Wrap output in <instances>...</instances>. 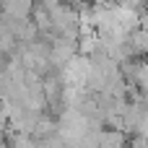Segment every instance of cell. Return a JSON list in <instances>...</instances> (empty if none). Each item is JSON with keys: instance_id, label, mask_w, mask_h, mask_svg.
<instances>
[{"instance_id": "obj_1", "label": "cell", "mask_w": 148, "mask_h": 148, "mask_svg": "<svg viewBox=\"0 0 148 148\" xmlns=\"http://www.w3.org/2000/svg\"><path fill=\"white\" fill-rule=\"evenodd\" d=\"M78 55V42H70V39H65V36H55L52 39V44H49V62L52 65H57V68H62L68 60H73Z\"/></svg>"}, {"instance_id": "obj_2", "label": "cell", "mask_w": 148, "mask_h": 148, "mask_svg": "<svg viewBox=\"0 0 148 148\" xmlns=\"http://www.w3.org/2000/svg\"><path fill=\"white\" fill-rule=\"evenodd\" d=\"M34 13V0H3V16L10 21H29Z\"/></svg>"}, {"instance_id": "obj_3", "label": "cell", "mask_w": 148, "mask_h": 148, "mask_svg": "<svg viewBox=\"0 0 148 148\" xmlns=\"http://www.w3.org/2000/svg\"><path fill=\"white\" fill-rule=\"evenodd\" d=\"M127 47L133 55L138 57H148V29L146 26H138L127 34Z\"/></svg>"}, {"instance_id": "obj_4", "label": "cell", "mask_w": 148, "mask_h": 148, "mask_svg": "<svg viewBox=\"0 0 148 148\" xmlns=\"http://www.w3.org/2000/svg\"><path fill=\"white\" fill-rule=\"evenodd\" d=\"M99 148H125V130L109 127L99 133Z\"/></svg>"}, {"instance_id": "obj_5", "label": "cell", "mask_w": 148, "mask_h": 148, "mask_svg": "<svg viewBox=\"0 0 148 148\" xmlns=\"http://www.w3.org/2000/svg\"><path fill=\"white\" fill-rule=\"evenodd\" d=\"M57 133V120H52V117H47V114H36V122H34V138H49V135H55Z\"/></svg>"}, {"instance_id": "obj_6", "label": "cell", "mask_w": 148, "mask_h": 148, "mask_svg": "<svg viewBox=\"0 0 148 148\" xmlns=\"http://www.w3.org/2000/svg\"><path fill=\"white\" fill-rule=\"evenodd\" d=\"M86 3H91L94 8H99V5H109V0H86Z\"/></svg>"}, {"instance_id": "obj_7", "label": "cell", "mask_w": 148, "mask_h": 148, "mask_svg": "<svg viewBox=\"0 0 148 148\" xmlns=\"http://www.w3.org/2000/svg\"><path fill=\"white\" fill-rule=\"evenodd\" d=\"M0 148H5V133L0 130Z\"/></svg>"}]
</instances>
